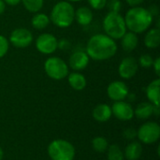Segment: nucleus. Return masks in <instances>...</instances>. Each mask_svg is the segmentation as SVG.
Returning a JSON list of instances; mask_svg holds the SVG:
<instances>
[{
    "label": "nucleus",
    "instance_id": "obj_1",
    "mask_svg": "<svg viewBox=\"0 0 160 160\" xmlns=\"http://www.w3.org/2000/svg\"><path fill=\"white\" fill-rule=\"evenodd\" d=\"M117 49L114 39L106 34H96L88 39L85 52L95 61H105L113 57Z\"/></svg>",
    "mask_w": 160,
    "mask_h": 160
},
{
    "label": "nucleus",
    "instance_id": "obj_2",
    "mask_svg": "<svg viewBox=\"0 0 160 160\" xmlns=\"http://www.w3.org/2000/svg\"><path fill=\"white\" fill-rule=\"evenodd\" d=\"M124 19L127 29L137 35L148 30L154 21V17L148 8L140 6L130 8L127 11Z\"/></svg>",
    "mask_w": 160,
    "mask_h": 160
},
{
    "label": "nucleus",
    "instance_id": "obj_3",
    "mask_svg": "<svg viewBox=\"0 0 160 160\" xmlns=\"http://www.w3.org/2000/svg\"><path fill=\"white\" fill-rule=\"evenodd\" d=\"M74 7L70 2H57L52 8L50 13V21L59 28H67L74 22Z\"/></svg>",
    "mask_w": 160,
    "mask_h": 160
},
{
    "label": "nucleus",
    "instance_id": "obj_4",
    "mask_svg": "<svg viewBox=\"0 0 160 160\" xmlns=\"http://www.w3.org/2000/svg\"><path fill=\"white\" fill-rule=\"evenodd\" d=\"M103 30L112 39H121L127 32V25L124 17L119 12L109 11L103 19Z\"/></svg>",
    "mask_w": 160,
    "mask_h": 160
},
{
    "label": "nucleus",
    "instance_id": "obj_5",
    "mask_svg": "<svg viewBox=\"0 0 160 160\" xmlns=\"http://www.w3.org/2000/svg\"><path fill=\"white\" fill-rule=\"evenodd\" d=\"M48 154L52 160H73L75 150L70 142L64 140H56L50 143Z\"/></svg>",
    "mask_w": 160,
    "mask_h": 160
},
{
    "label": "nucleus",
    "instance_id": "obj_6",
    "mask_svg": "<svg viewBox=\"0 0 160 160\" xmlns=\"http://www.w3.org/2000/svg\"><path fill=\"white\" fill-rule=\"evenodd\" d=\"M68 64L62 58L57 56L49 57L44 63V70L48 77L56 81H60L68 77Z\"/></svg>",
    "mask_w": 160,
    "mask_h": 160
},
{
    "label": "nucleus",
    "instance_id": "obj_7",
    "mask_svg": "<svg viewBox=\"0 0 160 160\" xmlns=\"http://www.w3.org/2000/svg\"><path fill=\"white\" fill-rule=\"evenodd\" d=\"M36 48L42 54H52L57 49L58 40L52 34L42 33L36 39Z\"/></svg>",
    "mask_w": 160,
    "mask_h": 160
},
{
    "label": "nucleus",
    "instance_id": "obj_8",
    "mask_svg": "<svg viewBox=\"0 0 160 160\" xmlns=\"http://www.w3.org/2000/svg\"><path fill=\"white\" fill-rule=\"evenodd\" d=\"M8 41L16 48H27L33 42V34L26 28H16L10 33Z\"/></svg>",
    "mask_w": 160,
    "mask_h": 160
},
{
    "label": "nucleus",
    "instance_id": "obj_9",
    "mask_svg": "<svg viewBox=\"0 0 160 160\" xmlns=\"http://www.w3.org/2000/svg\"><path fill=\"white\" fill-rule=\"evenodd\" d=\"M159 136L160 127L155 122H148L144 124L138 131L139 139L146 144L157 142L159 139Z\"/></svg>",
    "mask_w": 160,
    "mask_h": 160
},
{
    "label": "nucleus",
    "instance_id": "obj_10",
    "mask_svg": "<svg viewBox=\"0 0 160 160\" xmlns=\"http://www.w3.org/2000/svg\"><path fill=\"white\" fill-rule=\"evenodd\" d=\"M139 70V64L135 57L127 56L119 64L118 73L121 78L125 80H129L133 78Z\"/></svg>",
    "mask_w": 160,
    "mask_h": 160
},
{
    "label": "nucleus",
    "instance_id": "obj_11",
    "mask_svg": "<svg viewBox=\"0 0 160 160\" xmlns=\"http://www.w3.org/2000/svg\"><path fill=\"white\" fill-rule=\"evenodd\" d=\"M109 98L114 101L124 100L128 95V88L127 84L121 81H115L109 84L107 88Z\"/></svg>",
    "mask_w": 160,
    "mask_h": 160
},
{
    "label": "nucleus",
    "instance_id": "obj_12",
    "mask_svg": "<svg viewBox=\"0 0 160 160\" xmlns=\"http://www.w3.org/2000/svg\"><path fill=\"white\" fill-rule=\"evenodd\" d=\"M90 58L86 52L83 51H77L74 52L68 59V68H72L75 71L83 70L87 68L89 64Z\"/></svg>",
    "mask_w": 160,
    "mask_h": 160
},
{
    "label": "nucleus",
    "instance_id": "obj_13",
    "mask_svg": "<svg viewBox=\"0 0 160 160\" xmlns=\"http://www.w3.org/2000/svg\"><path fill=\"white\" fill-rule=\"evenodd\" d=\"M111 109H112V113H113L116 118L123 121L130 120L134 115V111L131 105L123 100L115 101V103L112 105V108Z\"/></svg>",
    "mask_w": 160,
    "mask_h": 160
},
{
    "label": "nucleus",
    "instance_id": "obj_14",
    "mask_svg": "<svg viewBox=\"0 0 160 160\" xmlns=\"http://www.w3.org/2000/svg\"><path fill=\"white\" fill-rule=\"evenodd\" d=\"M74 21H76L81 25H88L93 21V11L90 8L80 7L75 10Z\"/></svg>",
    "mask_w": 160,
    "mask_h": 160
},
{
    "label": "nucleus",
    "instance_id": "obj_15",
    "mask_svg": "<svg viewBox=\"0 0 160 160\" xmlns=\"http://www.w3.org/2000/svg\"><path fill=\"white\" fill-rule=\"evenodd\" d=\"M139 44V38L137 34L133 32H126V34L121 38L122 49L126 52H130L134 51Z\"/></svg>",
    "mask_w": 160,
    "mask_h": 160
},
{
    "label": "nucleus",
    "instance_id": "obj_16",
    "mask_svg": "<svg viewBox=\"0 0 160 160\" xmlns=\"http://www.w3.org/2000/svg\"><path fill=\"white\" fill-rule=\"evenodd\" d=\"M159 86L160 80L157 79L151 82L146 88V95L148 99L154 106L157 107H159Z\"/></svg>",
    "mask_w": 160,
    "mask_h": 160
},
{
    "label": "nucleus",
    "instance_id": "obj_17",
    "mask_svg": "<svg viewBox=\"0 0 160 160\" xmlns=\"http://www.w3.org/2000/svg\"><path fill=\"white\" fill-rule=\"evenodd\" d=\"M144 44L148 49H156L160 44L159 27L151 28L147 31L144 37Z\"/></svg>",
    "mask_w": 160,
    "mask_h": 160
},
{
    "label": "nucleus",
    "instance_id": "obj_18",
    "mask_svg": "<svg viewBox=\"0 0 160 160\" xmlns=\"http://www.w3.org/2000/svg\"><path fill=\"white\" fill-rule=\"evenodd\" d=\"M68 83L69 85L74 89V90H77V91H81L82 89L85 88L86 86V79L85 77L76 71V72H72V73H68Z\"/></svg>",
    "mask_w": 160,
    "mask_h": 160
},
{
    "label": "nucleus",
    "instance_id": "obj_19",
    "mask_svg": "<svg viewBox=\"0 0 160 160\" xmlns=\"http://www.w3.org/2000/svg\"><path fill=\"white\" fill-rule=\"evenodd\" d=\"M112 116V109L107 104H99L93 110V117L98 122H106Z\"/></svg>",
    "mask_w": 160,
    "mask_h": 160
},
{
    "label": "nucleus",
    "instance_id": "obj_20",
    "mask_svg": "<svg viewBox=\"0 0 160 160\" xmlns=\"http://www.w3.org/2000/svg\"><path fill=\"white\" fill-rule=\"evenodd\" d=\"M51 21L47 14L42 12H37L31 19V24L34 29L36 30H43L49 24Z\"/></svg>",
    "mask_w": 160,
    "mask_h": 160
},
{
    "label": "nucleus",
    "instance_id": "obj_21",
    "mask_svg": "<svg viewBox=\"0 0 160 160\" xmlns=\"http://www.w3.org/2000/svg\"><path fill=\"white\" fill-rule=\"evenodd\" d=\"M154 112H155V106L152 103L142 102L137 106L134 113L140 119H147L154 113Z\"/></svg>",
    "mask_w": 160,
    "mask_h": 160
},
{
    "label": "nucleus",
    "instance_id": "obj_22",
    "mask_svg": "<svg viewBox=\"0 0 160 160\" xmlns=\"http://www.w3.org/2000/svg\"><path fill=\"white\" fill-rule=\"evenodd\" d=\"M142 153V147L139 142H132L126 148V158L128 160H138Z\"/></svg>",
    "mask_w": 160,
    "mask_h": 160
},
{
    "label": "nucleus",
    "instance_id": "obj_23",
    "mask_svg": "<svg viewBox=\"0 0 160 160\" xmlns=\"http://www.w3.org/2000/svg\"><path fill=\"white\" fill-rule=\"evenodd\" d=\"M24 8L32 13L39 12V10L43 8L44 0H21Z\"/></svg>",
    "mask_w": 160,
    "mask_h": 160
},
{
    "label": "nucleus",
    "instance_id": "obj_24",
    "mask_svg": "<svg viewBox=\"0 0 160 160\" xmlns=\"http://www.w3.org/2000/svg\"><path fill=\"white\" fill-rule=\"evenodd\" d=\"M93 148L99 153H103L107 150L108 148V142L105 138L103 137H97L93 140L92 142Z\"/></svg>",
    "mask_w": 160,
    "mask_h": 160
},
{
    "label": "nucleus",
    "instance_id": "obj_25",
    "mask_svg": "<svg viewBox=\"0 0 160 160\" xmlns=\"http://www.w3.org/2000/svg\"><path fill=\"white\" fill-rule=\"evenodd\" d=\"M108 160H124V156L118 145H112L108 150Z\"/></svg>",
    "mask_w": 160,
    "mask_h": 160
},
{
    "label": "nucleus",
    "instance_id": "obj_26",
    "mask_svg": "<svg viewBox=\"0 0 160 160\" xmlns=\"http://www.w3.org/2000/svg\"><path fill=\"white\" fill-rule=\"evenodd\" d=\"M153 63H154V58L150 54H147V53L141 55L139 58V61H138V64L142 68H151L153 66Z\"/></svg>",
    "mask_w": 160,
    "mask_h": 160
},
{
    "label": "nucleus",
    "instance_id": "obj_27",
    "mask_svg": "<svg viewBox=\"0 0 160 160\" xmlns=\"http://www.w3.org/2000/svg\"><path fill=\"white\" fill-rule=\"evenodd\" d=\"M9 49V41L8 39L5 37L0 35V59L3 58L7 52H8Z\"/></svg>",
    "mask_w": 160,
    "mask_h": 160
},
{
    "label": "nucleus",
    "instance_id": "obj_28",
    "mask_svg": "<svg viewBox=\"0 0 160 160\" xmlns=\"http://www.w3.org/2000/svg\"><path fill=\"white\" fill-rule=\"evenodd\" d=\"M106 7L109 8V10L111 12H119L121 10L122 3L120 0H109L107 1Z\"/></svg>",
    "mask_w": 160,
    "mask_h": 160
},
{
    "label": "nucleus",
    "instance_id": "obj_29",
    "mask_svg": "<svg viewBox=\"0 0 160 160\" xmlns=\"http://www.w3.org/2000/svg\"><path fill=\"white\" fill-rule=\"evenodd\" d=\"M107 1L108 0H88V4L93 9L99 10L103 9L106 7Z\"/></svg>",
    "mask_w": 160,
    "mask_h": 160
},
{
    "label": "nucleus",
    "instance_id": "obj_30",
    "mask_svg": "<svg viewBox=\"0 0 160 160\" xmlns=\"http://www.w3.org/2000/svg\"><path fill=\"white\" fill-rule=\"evenodd\" d=\"M57 47H58L59 49H61V50L66 51V50L69 49V47H70V43H69V42H68V40H67V39H61V40H59V41H58V45H57Z\"/></svg>",
    "mask_w": 160,
    "mask_h": 160
},
{
    "label": "nucleus",
    "instance_id": "obj_31",
    "mask_svg": "<svg viewBox=\"0 0 160 160\" xmlns=\"http://www.w3.org/2000/svg\"><path fill=\"white\" fill-rule=\"evenodd\" d=\"M155 69V72L157 74V76L159 77L160 75V57H157L156 59H154V63L152 66Z\"/></svg>",
    "mask_w": 160,
    "mask_h": 160
},
{
    "label": "nucleus",
    "instance_id": "obj_32",
    "mask_svg": "<svg viewBox=\"0 0 160 160\" xmlns=\"http://www.w3.org/2000/svg\"><path fill=\"white\" fill-rule=\"evenodd\" d=\"M135 135H136V132H135V130L132 129V128H128V129H127V130L125 131V136H126V138H127L128 140L133 139V138L135 137Z\"/></svg>",
    "mask_w": 160,
    "mask_h": 160
},
{
    "label": "nucleus",
    "instance_id": "obj_33",
    "mask_svg": "<svg viewBox=\"0 0 160 160\" xmlns=\"http://www.w3.org/2000/svg\"><path fill=\"white\" fill-rule=\"evenodd\" d=\"M126 1H127V3H128V6H130L131 8H133V7L140 6L144 0H126Z\"/></svg>",
    "mask_w": 160,
    "mask_h": 160
},
{
    "label": "nucleus",
    "instance_id": "obj_34",
    "mask_svg": "<svg viewBox=\"0 0 160 160\" xmlns=\"http://www.w3.org/2000/svg\"><path fill=\"white\" fill-rule=\"evenodd\" d=\"M148 10H149L150 13L153 15V17H154L155 15H158V6H156V5L151 6L150 8H148Z\"/></svg>",
    "mask_w": 160,
    "mask_h": 160
},
{
    "label": "nucleus",
    "instance_id": "obj_35",
    "mask_svg": "<svg viewBox=\"0 0 160 160\" xmlns=\"http://www.w3.org/2000/svg\"><path fill=\"white\" fill-rule=\"evenodd\" d=\"M5 2V4L8 5V6H17L21 3V0H3Z\"/></svg>",
    "mask_w": 160,
    "mask_h": 160
},
{
    "label": "nucleus",
    "instance_id": "obj_36",
    "mask_svg": "<svg viewBox=\"0 0 160 160\" xmlns=\"http://www.w3.org/2000/svg\"><path fill=\"white\" fill-rule=\"evenodd\" d=\"M5 9H6V4L3 0H0V15L4 13Z\"/></svg>",
    "mask_w": 160,
    "mask_h": 160
},
{
    "label": "nucleus",
    "instance_id": "obj_37",
    "mask_svg": "<svg viewBox=\"0 0 160 160\" xmlns=\"http://www.w3.org/2000/svg\"><path fill=\"white\" fill-rule=\"evenodd\" d=\"M2 158H3V150L0 147V160H2Z\"/></svg>",
    "mask_w": 160,
    "mask_h": 160
},
{
    "label": "nucleus",
    "instance_id": "obj_38",
    "mask_svg": "<svg viewBox=\"0 0 160 160\" xmlns=\"http://www.w3.org/2000/svg\"><path fill=\"white\" fill-rule=\"evenodd\" d=\"M66 1H68V2H80V1H82V0H66Z\"/></svg>",
    "mask_w": 160,
    "mask_h": 160
}]
</instances>
